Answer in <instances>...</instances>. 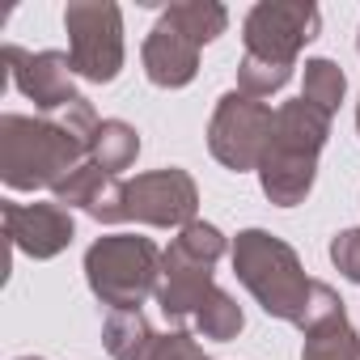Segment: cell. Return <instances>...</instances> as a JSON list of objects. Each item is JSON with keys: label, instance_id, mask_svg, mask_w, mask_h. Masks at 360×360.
Segmentation results:
<instances>
[{"label": "cell", "instance_id": "obj_1", "mask_svg": "<svg viewBox=\"0 0 360 360\" xmlns=\"http://www.w3.org/2000/svg\"><path fill=\"white\" fill-rule=\"evenodd\" d=\"M98 110L77 98L60 115H0V178L9 191H56L64 178L89 161Z\"/></svg>", "mask_w": 360, "mask_h": 360}, {"label": "cell", "instance_id": "obj_2", "mask_svg": "<svg viewBox=\"0 0 360 360\" xmlns=\"http://www.w3.org/2000/svg\"><path fill=\"white\" fill-rule=\"evenodd\" d=\"M330 119L335 115H326L322 106H314L305 98H288L276 106L271 140H267V153L255 169L267 204L297 208L309 200L314 178H318V157L330 140Z\"/></svg>", "mask_w": 360, "mask_h": 360}, {"label": "cell", "instance_id": "obj_3", "mask_svg": "<svg viewBox=\"0 0 360 360\" xmlns=\"http://www.w3.org/2000/svg\"><path fill=\"white\" fill-rule=\"evenodd\" d=\"M233 276L246 284V292L259 301V309L276 322H301L305 305H309V292H314V280L305 276L301 267V255L267 233V229H242L233 238Z\"/></svg>", "mask_w": 360, "mask_h": 360}, {"label": "cell", "instance_id": "obj_4", "mask_svg": "<svg viewBox=\"0 0 360 360\" xmlns=\"http://www.w3.org/2000/svg\"><path fill=\"white\" fill-rule=\"evenodd\" d=\"M229 238L208 225V221H191L178 229V238L169 242V250L161 255V284H157V305L174 326L195 322L200 305L208 301V292L217 288L212 267L229 255Z\"/></svg>", "mask_w": 360, "mask_h": 360}, {"label": "cell", "instance_id": "obj_5", "mask_svg": "<svg viewBox=\"0 0 360 360\" xmlns=\"http://www.w3.org/2000/svg\"><path fill=\"white\" fill-rule=\"evenodd\" d=\"M161 255L153 238L140 233H106L85 250V284L106 309H140L157 297Z\"/></svg>", "mask_w": 360, "mask_h": 360}, {"label": "cell", "instance_id": "obj_6", "mask_svg": "<svg viewBox=\"0 0 360 360\" xmlns=\"http://www.w3.org/2000/svg\"><path fill=\"white\" fill-rule=\"evenodd\" d=\"M68 30V56L81 81L110 85L123 72V9L110 0H72L64 9Z\"/></svg>", "mask_w": 360, "mask_h": 360}, {"label": "cell", "instance_id": "obj_7", "mask_svg": "<svg viewBox=\"0 0 360 360\" xmlns=\"http://www.w3.org/2000/svg\"><path fill=\"white\" fill-rule=\"evenodd\" d=\"M271 123H276V110L267 102L229 89L217 98V110L208 119V153L233 174L259 169L271 140Z\"/></svg>", "mask_w": 360, "mask_h": 360}, {"label": "cell", "instance_id": "obj_8", "mask_svg": "<svg viewBox=\"0 0 360 360\" xmlns=\"http://www.w3.org/2000/svg\"><path fill=\"white\" fill-rule=\"evenodd\" d=\"M322 30V13L314 0H259L242 22L246 56L271 60L284 68H297V56L305 43H314Z\"/></svg>", "mask_w": 360, "mask_h": 360}, {"label": "cell", "instance_id": "obj_9", "mask_svg": "<svg viewBox=\"0 0 360 360\" xmlns=\"http://www.w3.org/2000/svg\"><path fill=\"white\" fill-rule=\"evenodd\" d=\"M200 212V187L183 165H161L136 178H123V221L153 229H183Z\"/></svg>", "mask_w": 360, "mask_h": 360}, {"label": "cell", "instance_id": "obj_10", "mask_svg": "<svg viewBox=\"0 0 360 360\" xmlns=\"http://www.w3.org/2000/svg\"><path fill=\"white\" fill-rule=\"evenodd\" d=\"M0 64H5V85H18V94L34 102L39 115H60L81 98L68 51H22L18 43H5Z\"/></svg>", "mask_w": 360, "mask_h": 360}, {"label": "cell", "instance_id": "obj_11", "mask_svg": "<svg viewBox=\"0 0 360 360\" xmlns=\"http://www.w3.org/2000/svg\"><path fill=\"white\" fill-rule=\"evenodd\" d=\"M0 217H5V233L13 242V250H22L26 259H56L72 246L77 238V221L64 204H18V200H5L0 204Z\"/></svg>", "mask_w": 360, "mask_h": 360}, {"label": "cell", "instance_id": "obj_12", "mask_svg": "<svg viewBox=\"0 0 360 360\" xmlns=\"http://www.w3.org/2000/svg\"><path fill=\"white\" fill-rule=\"evenodd\" d=\"M140 64L157 89H187L200 77V47L183 30H174L169 22L157 18V26L148 30L144 47H140Z\"/></svg>", "mask_w": 360, "mask_h": 360}, {"label": "cell", "instance_id": "obj_13", "mask_svg": "<svg viewBox=\"0 0 360 360\" xmlns=\"http://www.w3.org/2000/svg\"><path fill=\"white\" fill-rule=\"evenodd\" d=\"M161 22H169L174 30H183L195 47L217 43L229 30V9L217 5V0H178V5L161 9Z\"/></svg>", "mask_w": 360, "mask_h": 360}, {"label": "cell", "instance_id": "obj_14", "mask_svg": "<svg viewBox=\"0 0 360 360\" xmlns=\"http://www.w3.org/2000/svg\"><path fill=\"white\" fill-rule=\"evenodd\" d=\"M157 330L153 322L144 318V309H106V322H102V347L115 356V360H140L148 347H153Z\"/></svg>", "mask_w": 360, "mask_h": 360}, {"label": "cell", "instance_id": "obj_15", "mask_svg": "<svg viewBox=\"0 0 360 360\" xmlns=\"http://www.w3.org/2000/svg\"><path fill=\"white\" fill-rule=\"evenodd\" d=\"M136 157H140V131L123 119H102L94 140H89V161L119 178L123 169L136 165Z\"/></svg>", "mask_w": 360, "mask_h": 360}, {"label": "cell", "instance_id": "obj_16", "mask_svg": "<svg viewBox=\"0 0 360 360\" xmlns=\"http://www.w3.org/2000/svg\"><path fill=\"white\" fill-rule=\"evenodd\" d=\"M305 343H301V360H360V335L356 326L347 322V309L301 330Z\"/></svg>", "mask_w": 360, "mask_h": 360}, {"label": "cell", "instance_id": "obj_17", "mask_svg": "<svg viewBox=\"0 0 360 360\" xmlns=\"http://www.w3.org/2000/svg\"><path fill=\"white\" fill-rule=\"evenodd\" d=\"M195 335L200 339H212V343H233L238 335H242V326H246V314H242V305L225 292V288H212L208 292V301L200 305V314H195Z\"/></svg>", "mask_w": 360, "mask_h": 360}, {"label": "cell", "instance_id": "obj_18", "mask_svg": "<svg viewBox=\"0 0 360 360\" xmlns=\"http://www.w3.org/2000/svg\"><path fill=\"white\" fill-rule=\"evenodd\" d=\"M343 94H347V77H343V68L335 60H326V56L305 60V72H301V98L305 102H314L326 115H335Z\"/></svg>", "mask_w": 360, "mask_h": 360}, {"label": "cell", "instance_id": "obj_19", "mask_svg": "<svg viewBox=\"0 0 360 360\" xmlns=\"http://www.w3.org/2000/svg\"><path fill=\"white\" fill-rule=\"evenodd\" d=\"M292 81V68H284V64H271V60H255V56H242L238 60V94H246V98H271V94H280L284 85Z\"/></svg>", "mask_w": 360, "mask_h": 360}, {"label": "cell", "instance_id": "obj_20", "mask_svg": "<svg viewBox=\"0 0 360 360\" xmlns=\"http://www.w3.org/2000/svg\"><path fill=\"white\" fill-rule=\"evenodd\" d=\"M106 178H110V174H106L102 165H94V161H81V165H77V169L64 178V183L51 191V200H56V204H64L68 212H72V208H81V212H85V208H89V200L98 195V187L106 183Z\"/></svg>", "mask_w": 360, "mask_h": 360}, {"label": "cell", "instance_id": "obj_21", "mask_svg": "<svg viewBox=\"0 0 360 360\" xmlns=\"http://www.w3.org/2000/svg\"><path fill=\"white\" fill-rule=\"evenodd\" d=\"M140 360H212V356H204L200 339H195L187 326H174V330L157 335V339H153V347H148Z\"/></svg>", "mask_w": 360, "mask_h": 360}, {"label": "cell", "instance_id": "obj_22", "mask_svg": "<svg viewBox=\"0 0 360 360\" xmlns=\"http://www.w3.org/2000/svg\"><path fill=\"white\" fill-rule=\"evenodd\" d=\"M85 217L98 221V225H123V178H115V174L106 178L98 187V195L89 200Z\"/></svg>", "mask_w": 360, "mask_h": 360}, {"label": "cell", "instance_id": "obj_23", "mask_svg": "<svg viewBox=\"0 0 360 360\" xmlns=\"http://www.w3.org/2000/svg\"><path fill=\"white\" fill-rule=\"evenodd\" d=\"M330 263L343 280L360 284V225L356 229H339L330 238Z\"/></svg>", "mask_w": 360, "mask_h": 360}, {"label": "cell", "instance_id": "obj_24", "mask_svg": "<svg viewBox=\"0 0 360 360\" xmlns=\"http://www.w3.org/2000/svg\"><path fill=\"white\" fill-rule=\"evenodd\" d=\"M356 131H360V102H356Z\"/></svg>", "mask_w": 360, "mask_h": 360}, {"label": "cell", "instance_id": "obj_25", "mask_svg": "<svg viewBox=\"0 0 360 360\" xmlns=\"http://www.w3.org/2000/svg\"><path fill=\"white\" fill-rule=\"evenodd\" d=\"M18 360H43V356H18Z\"/></svg>", "mask_w": 360, "mask_h": 360}, {"label": "cell", "instance_id": "obj_26", "mask_svg": "<svg viewBox=\"0 0 360 360\" xmlns=\"http://www.w3.org/2000/svg\"><path fill=\"white\" fill-rule=\"evenodd\" d=\"M356 51H360V34H356Z\"/></svg>", "mask_w": 360, "mask_h": 360}]
</instances>
